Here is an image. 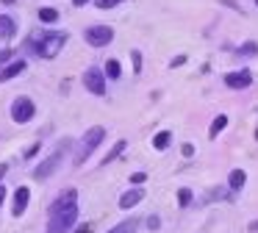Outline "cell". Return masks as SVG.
I'll return each mask as SVG.
<instances>
[{
	"instance_id": "cell-3",
	"label": "cell",
	"mask_w": 258,
	"mask_h": 233,
	"mask_svg": "<svg viewBox=\"0 0 258 233\" xmlns=\"http://www.w3.org/2000/svg\"><path fill=\"white\" fill-rule=\"evenodd\" d=\"M106 139V128L103 125H95V128H89V131L81 136V142H78V150H75V166H81V164H86V158H89L92 153H95L97 147H100V142Z\"/></svg>"
},
{
	"instance_id": "cell-33",
	"label": "cell",
	"mask_w": 258,
	"mask_h": 233,
	"mask_svg": "<svg viewBox=\"0 0 258 233\" xmlns=\"http://www.w3.org/2000/svg\"><path fill=\"white\" fill-rule=\"evenodd\" d=\"M6 172H9V164H0V183H3V178H6Z\"/></svg>"
},
{
	"instance_id": "cell-31",
	"label": "cell",
	"mask_w": 258,
	"mask_h": 233,
	"mask_svg": "<svg viewBox=\"0 0 258 233\" xmlns=\"http://www.w3.org/2000/svg\"><path fill=\"white\" fill-rule=\"evenodd\" d=\"M6 186H3V183H0V208H3V203H6Z\"/></svg>"
},
{
	"instance_id": "cell-5",
	"label": "cell",
	"mask_w": 258,
	"mask_h": 233,
	"mask_svg": "<svg viewBox=\"0 0 258 233\" xmlns=\"http://www.w3.org/2000/svg\"><path fill=\"white\" fill-rule=\"evenodd\" d=\"M36 116V103L31 97H14V103H12V120L17 122V125H25V122H31Z\"/></svg>"
},
{
	"instance_id": "cell-32",
	"label": "cell",
	"mask_w": 258,
	"mask_h": 233,
	"mask_svg": "<svg viewBox=\"0 0 258 233\" xmlns=\"http://www.w3.org/2000/svg\"><path fill=\"white\" fill-rule=\"evenodd\" d=\"M183 155H186V158H191V155H195V147H191V144H183Z\"/></svg>"
},
{
	"instance_id": "cell-12",
	"label": "cell",
	"mask_w": 258,
	"mask_h": 233,
	"mask_svg": "<svg viewBox=\"0 0 258 233\" xmlns=\"http://www.w3.org/2000/svg\"><path fill=\"white\" fill-rule=\"evenodd\" d=\"M14 36H17V22H14V17L0 14V39H14Z\"/></svg>"
},
{
	"instance_id": "cell-19",
	"label": "cell",
	"mask_w": 258,
	"mask_h": 233,
	"mask_svg": "<svg viewBox=\"0 0 258 233\" xmlns=\"http://www.w3.org/2000/svg\"><path fill=\"white\" fill-rule=\"evenodd\" d=\"M58 20V11L56 9H39V22H47V25H50V22H56Z\"/></svg>"
},
{
	"instance_id": "cell-2",
	"label": "cell",
	"mask_w": 258,
	"mask_h": 233,
	"mask_svg": "<svg viewBox=\"0 0 258 233\" xmlns=\"http://www.w3.org/2000/svg\"><path fill=\"white\" fill-rule=\"evenodd\" d=\"M67 33L64 31H47L45 36H39V39H34V53L36 55H42V59H56L58 53H61V47L67 44Z\"/></svg>"
},
{
	"instance_id": "cell-8",
	"label": "cell",
	"mask_w": 258,
	"mask_h": 233,
	"mask_svg": "<svg viewBox=\"0 0 258 233\" xmlns=\"http://www.w3.org/2000/svg\"><path fill=\"white\" fill-rule=\"evenodd\" d=\"M250 83H252L250 70H239V72H228V75H225V86L228 89H247Z\"/></svg>"
},
{
	"instance_id": "cell-7",
	"label": "cell",
	"mask_w": 258,
	"mask_h": 233,
	"mask_svg": "<svg viewBox=\"0 0 258 233\" xmlns=\"http://www.w3.org/2000/svg\"><path fill=\"white\" fill-rule=\"evenodd\" d=\"M84 86L89 94H97V97L106 94V75H103L100 67H86L84 70Z\"/></svg>"
},
{
	"instance_id": "cell-23",
	"label": "cell",
	"mask_w": 258,
	"mask_h": 233,
	"mask_svg": "<svg viewBox=\"0 0 258 233\" xmlns=\"http://www.w3.org/2000/svg\"><path fill=\"white\" fill-rule=\"evenodd\" d=\"M119 3H125V0H95V6H97V9H103V11L114 9V6H119Z\"/></svg>"
},
{
	"instance_id": "cell-36",
	"label": "cell",
	"mask_w": 258,
	"mask_h": 233,
	"mask_svg": "<svg viewBox=\"0 0 258 233\" xmlns=\"http://www.w3.org/2000/svg\"><path fill=\"white\" fill-rule=\"evenodd\" d=\"M3 3H6V6H12V3H17V0H3Z\"/></svg>"
},
{
	"instance_id": "cell-10",
	"label": "cell",
	"mask_w": 258,
	"mask_h": 233,
	"mask_svg": "<svg viewBox=\"0 0 258 233\" xmlns=\"http://www.w3.org/2000/svg\"><path fill=\"white\" fill-rule=\"evenodd\" d=\"M142 200H145V189L142 186H136V189H128V192L119 197V208L122 211H128V208H134V205H139Z\"/></svg>"
},
{
	"instance_id": "cell-28",
	"label": "cell",
	"mask_w": 258,
	"mask_h": 233,
	"mask_svg": "<svg viewBox=\"0 0 258 233\" xmlns=\"http://www.w3.org/2000/svg\"><path fill=\"white\" fill-rule=\"evenodd\" d=\"M147 227H150V230H158V227H161V219H158V216L153 214L150 219H147Z\"/></svg>"
},
{
	"instance_id": "cell-20",
	"label": "cell",
	"mask_w": 258,
	"mask_h": 233,
	"mask_svg": "<svg viewBox=\"0 0 258 233\" xmlns=\"http://www.w3.org/2000/svg\"><path fill=\"white\" fill-rule=\"evenodd\" d=\"M191 203V189H178V205H180V208H186V205H189Z\"/></svg>"
},
{
	"instance_id": "cell-9",
	"label": "cell",
	"mask_w": 258,
	"mask_h": 233,
	"mask_svg": "<svg viewBox=\"0 0 258 233\" xmlns=\"http://www.w3.org/2000/svg\"><path fill=\"white\" fill-rule=\"evenodd\" d=\"M31 203V189L28 186H20L17 192H14V205H12V214L14 216H23L25 208H28Z\"/></svg>"
},
{
	"instance_id": "cell-29",
	"label": "cell",
	"mask_w": 258,
	"mask_h": 233,
	"mask_svg": "<svg viewBox=\"0 0 258 233\" xmlns=\"http://www.w3.org/2000/svg\"><path fill=\"white\" fill-rule=\"evenodd\" d=\"M222 197H230V194H225V189H214L208 200H222Z\"/></svg>"
},
{
	"instance_id": "cell-26",
	"label": "cell",
	"mask_w": 258,
	"mask_h": 233,
	"mask_svg": "<svg viewBox=\"0 0 258 233\" xmlns=\"http://www.w3.org/2000/svg\"><path fill=\"white\" fill-rule=\"evenodd\" d=\"M95 227H92V222H81V225L73 227V233H92Z\"/></svg>"
},
{
	"instance_id": "cell-24",
	"label": "cell",
	"mask_w": 258,
	"mask_h": 233,
	"mask_svg": "<svg viewBox=\"0 0 258 233\" xmlns=\"http://www.w3.org/2000/svg\"><path fill=\"white\" fill-rule=\"evenodd\" d=\"M39 150H42V144H39V142H34L28 150H23V158H25V161H28V158H34V155L39 153Z\"/></svg>"
},
{
	"instance_id": "cell-34",
	"label": "cell",
	"mask_w": 258,
	"mask_h": 233,
	"mask_svg": "<svg viewBox=\"0 0 258 233\" xmlns=\"http://www.w3.org/2000/svg\"><path fill=\"white\" fill-rule=\"evenodd\" d=\"M86 3H89V0H73V6H75V9H81V6H86Z\"/></svg>"
},
{
	"instance_id": "cell-6",
	"label": "cell",
	"mask_w": 258,
	"mask_h": 233,
	"mask_svg": "<svg viewBox=\"0 0 258 233\" xmlns=\"http://www.w3.org/2000/svg\"><path fill=\"white\" fill-rule=\"evenodd\" d=\"M84 39H86V44H92V47H106V44H111V39H114V28L111 25H89L84 31Z\"/></svg>"
},
{
	"instance_id": "cell-35",
	"label": "cell",
	"mask_w": 258,
	"mask_h": 233,
	"mask_svg": "<svg viewBox=\"0 0 258 233\" xmlns=\"http://www.w3.org/2000/svg\"><path fill=\"white\" fill-rule=\"evenodd\" d=\"M250 230H258V222H250Z\"/></svg>"
},
{
	"instance_id": "cell-11",
	"label": "cell",
	"mask_w": 258,
	"mask_h": 233,
	"mask_svg": "<svg viewBox=\"0 0 258 233\" xmlns=\"http://www.w3.org/2000/svg\"><path fill=\"white\" fill-rule=\"evenodd\" d=\"M25 67H28V61H9L6 67H3V70H0V83H6V81H12V78H17L20 72H25Z\"/></svg>"
},
{
	"instance_id": "cell-4",
	"label": "cell",
	"mask_w": 258,
	"mask_h": 233,
	"mask_svg": "<svg viewBox=\"0 0 258 233\" xmlns=\"http://www.w3.org/2000/svg\"><path fill=\"white\" fill-rule=\"evenodd\" d=\"M67 147H70V139H61V142L56 144V150H53V153L47 155V158L34 169V178H36V181H45V178H50L53 172L58 169V164L64 161V153H67Z\"/></svg>"
},
{
	"instance_id": "cell-13",
	"label": "cell",
	"mask_w": 258,
	"mask_h": 233,
	"mask_svg": "<svg viewBox=\"0 0 258 233\" xmlns=\"http://www.w3.org/2000/svg\"><path fill=\"white\" fill-rule=\"evenodd\" d=\"M247 183V172L244 169H233L228 175V186H230V192H239L241 186Z\"/></svg>"
},
{
	"instance_id": "cell-16",
	"label": "cell",
	"mask_w": 258,
	"mask_h": 233,
	"mask_svg": "<svg viewBox=\"0 0 258 233\" xmlns=\"http://www.w3.org/2000/svg\"><path fill=\"white\" fill-rule=\"evenodd\" d=\"M103 75H106V81H108V78H111V81H117V78L122 75V67H119V61H117V59H108V61H106V72H103Z\"/></svg>"
},
{
	"instance_id": "cell-37",
	"label": "cell",
	"mask_w": 258,
	"mask_h": 233,
	"mask_svg": "<svg viewBox=\"0 0 258 233\" xmlns=\"http://www.w3.org/2000/svg\"><path fill=\"white\" fill-rule=\"evenodd\" d=\"M255 6H258V0H255Z\"/></svg>"
},
{
	"instance_id": "cell-27",
	"label": "cell",
	"mask_w": 258,
	"mask_h": 233,
	"mask_svg": "<svg viewBox=\"0 0 258 233\" xmlns=\"http://www.w3.org/2000/svg\"><path fill=\"white\" fill-rule=\"evenodd\" d=\"M147 181V172H134V175H131V183H134V186H139V183H145Z\"/></svg>"
},
{
	"instance_id": "cell-15",
	"label": "cell",
	"mask_w": 258,
	"mask_h": 233,
	"mask_svg": "<svg viewBox=\"0 0 258 233\" xmlns=\"http://www.w3.org/2000/svg\"><path fill=\"white\" fill-rule=\"evenodd\" d=\"M225 128H228V116L225 114H219V116H214V122H211V128H208V136L211 139H217L219 133L225 131Z\"/></svg>"
},
{
	"instance_id": "cell-18",
	"label": "cell",
	"mask_w": 258,
	"mask_h": 233,
	"mask_svg": "<svg viewBox=\"0 0 258 233\" xmlns=\"http://www.w3.org/2000/svg\"><path fill=\"white\" fill-rule=\"evenodd\" d=\"M125 147H128V142H125V139H119V142L114 144V150H111V153H108L106 158H103V166H106V164H111V161L117 158V155H122V150H125Z\"/></svg>"
},
{
	"instance_id": "cell-14",
	"label": "cell",
	"mask_w": 258,
	"mask_h": 233,
	"mask_svg": "<svg viewBox=\"0 0 258 233\" xmlns=\"http://www.w3.org/2000/svg\"><path fill=\"white\" fill-rule=\"evenodd\" d=\"M136 230H139V219L131 216V219H122L119 225H114L108 233H136Z\"/></svg>"
},
{
	"instance_id": "cell-22",
	"label": "cell",
	"mask_w": 258,
	"mask_h": 233,
	"mask_svg": "<svg viewBox=\"0 0 258 233\" xmlns=\"http://www.w3.org/2000/svg\"><path fill=\"white\" fill-rule=\"evenodd\" d=\"M131 61H134V72L139 75V72H142V53H139V50H131Z\"/></svg>"
},
{
	"instance_id": "cell-1",
	"label": "cell",
	"mask_w": 258,
	"mask_h": 233,
	"mask_svg": "<svg viewBox=\"0 0 258 233\" xmlns=\"http://www.w3.org/2000/svg\"><path fill=\"white\" fill-rule=\"evenodd\" d=\"M78 192L64 189L50 205H47V227L45 233H70L78 225Z\"/></svg>"
},
{
	"instance_id": "cell-30",
	"label": "cell",
	"mask_w": 258,
	"mask_h": 233,
	"mask_svg": "<svg viewBox=\"0 0 258 233\" xmlns=\"http://www.w3.org/2000/svg\"><path fill=\"white\" fill-rule=\"evenodd\" d=\"M180 64H186V55H175V59L169 61V67H172V70H175V67H180Z\"/></svg>"
},
{
	"instance_id": "cell-25",
	"label": "cell",
	"mask_w": 258,
	"mask_h": 233,
	"mask_svg": "<svg viewBox=\"0 0 258 233\" xmlns=\"http://www.w3.org/2000/svg\"><path fill=\"white\" fill-rule=\"evenodd\" d=\"M12 59H14V53H12L9 47H6V50H0V70H3V67H6Z\"/></svg>"
},
{
	"instance_id": "cell-17",
	"label": "cell",
	"mask_w": 258,
	"mask_h": 233,
	"mask_svg": "<svg viewBox=\"0 0 258 233\" xmlns=\"http://www.w3.org/2000/svg\"><path fill=\"white\" fill-rule=\"evenodd\" d=\"M169 142H172V133H169V131H161V133L153 136V147H156V150H167Z\"/></svg>"
},
{
	"instance_id": "cell-21",
	"label": "cell",
	"mask_w": 258,
	"mask_h": 233,
	"mask_svg": "<svg viewBox=\"0 0 258 233\" xmlns=\"http://www.w3.org/2000/svg\"><path fill=\"white\" fill-rule=\"evenodd\" d=\"M236 53H239V55H255L258 53V44L255 42H244L239 50H236Z\"/></svg>"
}]
</instances>
